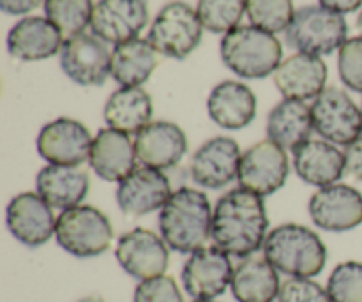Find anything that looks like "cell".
<instances>
[{"instance_id": "6da1fadb", "label": "cell", "mask_w": 362, "mask_h": 302, "mask_svg": "<svg viewBox=\"0 0 362 302\" xmlns=\"http://www.w3.org/2000/svg\"><path fill=\"white\" fill-rule=\"evenodd\" d=\"M269 218L264 198L237 187L218 200L212 214L214 246L237 258H247L264 248Z\"/></svg>"}, {"instance_id": "7a4b0ae2", "label": "cell", "mask_w": 362, "mask_h": 302, "mask_svg": "<svg viewBox=\"0 0 362 302\" xmlns=\"http://www.w3.org/2000/svg\"><path fill=\"white\" fill-rule=\"evenodd\" d=\"M212 211L207 194L180 187L159 212V232L170 250L191 255L205 246L212 233Z\"/></svg>"}, {"instance_id": "3957f363", "label": "cell", "mask_w": 362, "mask_h": 302, "mask_svg": "<svg viewBox=\"0 0 362 302\" xmlns=\"http://www.w3.org/2000/svg\"><path fill=\"white\" fill-rule=\"evenodd\" d=\"M262 250L276 271L290 278H315L327 264V248L320 237L308 226L296 223L271 230Z\"/></svg>"}, {"instance_id": "277c9868", "label": "cell", "mask_w": 362, "mask_h": 302, "mask_svg": "<svg viewBox=\"0 0 362 302\" xmlns=\"http://www.w3.org/2000/svg\"><path fill=\"white\" fill-rule=\"evenodd\" d=\"M221 59L240 78L260 80L274 74L283 62V46L271 32L239 25L221 39Z\"/></svg>"}, {"instance_id": "5b68a950", "label": "cell", "mask_w": 362, "mask_h": 302, "mask_svg": "<svg viewBox=\"0 0 362 302\" xmlns=\"http://www.w3.org/2000/svg\"><path fill=\"white\" fill-rule=\"evenodd\" d=\"M349 25L343 14L324 6H304L296 11L285 37L290 48L308 55H331L346 42Z\"/></svg>"}, {"instance_id": "8992f818", "label": "cell", "mask_w": 362, "mask_h": 302, "mask_svg": "<svg viewBox=\"0 0 362 302\" xmlns=\"http://www.w3.org/2000/svg\"><path fill=\"white\" fill-rule=\"evenodd\" d=\"M57 244L76 258L105 253L113 240V226L99 209L78 205L60 212L55 226Z\"/></svg>"}, {"instance_id": "52a82bcc", "label": "cell", "mask_w": 362, "mask_h": 302, "mask_svg": "<svg viewBox=\"0 0 362 302\" xmlns=\"http://www.w3.org/2000/svg\"><path fill=\"white\" fill-rule=\"evenodd\" d=\"M202 32L204 25L197 11L189 4L175 0L159 11L152 21L147 39L158 53L182 60L198 48Z\"/></svg>"}, {"instance_id": "ba28073f", "label": "cell", "mask_w": 362, "mask_h": 302, "mask_svg": "<svg viewBox=\"0 0 362 302\" xmlns=\"http://www.w3.org/2000/svg\"><path fill=\"white\" fill-rule=\"evenodd\" d=\"M315 131L334 145L349 147L362 137V110L345 91L327 87L311 105Z\"/></svg>"}, {"instance_id": "9c48e42d", "label": "cell", "mask_w": 362, "mask_h": 302, "mask_svg": "<svg viewBox=\"0 0 362 302\" xmlns=\"http://www.w3.org/2000/svg\"><path fill=\"white\" fill-rule=\"evenodd\" d=\"M60 67L74 83L99 87L112 74V53L103 39L83 32L64 41Z\"/></svg>"}, {"instance_id": "30bf717a", "label": "cell", "mask_w": 362, "mask_h": 302, "mask_svg": "<svg viewBox=\"0 0 362 302\" xmlns=\"http://www.w3.org/2000/svg\"><path fill=\"white\" fill-rule=\"evenodd\" d=\"M180 276L187 296L194 301H214L232 285L233 265L230 255L218 246H204L189 255Z\"/></svg>"}, {"instance_id": "8fae6325", "label": "cell", "mask_w": 362, "mask_h": 302, "mask_svg": "<svg viewBox=\"0 0 362 302\" xmlns=\"http://www.w3.org/2000/svg\"><path fill=\"white\" fill-rule=\"evenodd\" d=\"M290 165L285 149L265 140L247 149L240 159L239 184L244 190L269 197L281 190L288 177Z\"/></svg>"}, {"instance_id": "7c38bea8", "label": "cell", "mask_w": 362, "mask_h": 302, "mask_svg": "<svg viewBox=\"0 0 362 302\" xmlns=\"http://www.w3.org/2000/svg\"><path fill=\"white\" fill-rule=\"evenodd\" d=\"M120 267L138 281L165 276L170 262L168 244L163 237L145 228H134L124 233L115 248Z\"/></svg>"}, {"instance_id": "4fadbf2b", "label": "cell", "mask_w": 362, "mask_h": 302, "mask_svg": "<svg viewBox=\"0 0 362 302\" xmlns=\"http://www.w3.org/2000/svg\"><path fill=\"white\" fill-rule=\"evenodd\" d=\"M94 138L74 119L60 117L46 124L37 134V152L49 165L80 166L88 161Z\"/></svg>"}, {"instance_id": "5bb4252c", "label": "cell", "mask_w": 362, "mask_h": 302, "mask_svg": "<svg viewBox=\"0 0 362 302\" xmlns=\"http://www.w3.org/2000/svg\"><path fill=\"white\" fill-rule=\"evenodd\" d=\"M310 218L325 232H349L362 223V194L346 184L320 187L310 198Z\"/></svg>"}, {"instance_id": "9a60e30c", "label": "cell", "mask_w": 362, "mask_h": 302, "mask_svg": "<svg viewBox=\"0 0 362 302\" xmlns=\"http://www.w3.org/2000/svg\"><path fill=\"white\" fill-rule=\"evenodd\" d=\"M240 149L228 137H216L205 141L191 158V179L205 190H221L239 177Z\"/></svg>"}, {"instance_id": "2e32d148", "label": "cell", "mask_w": 362, "mask_h": 302, "mask_svg": "<svg viewBox=\"0 0 362 302\" xmlns=\"http://www.w3.org/2000/svg\"><path fill=\"white\" fill-rule=\"evenodd\" d=\"M148 21L147 0H99L92 14V34L122 45L138 37Z\"/></svg>"}, {"instance_id": "e0dca14e", "label": "cell", "mask_w": 362, "mask_h": 302, "mask_svg": "<svg viewBox=\"0 0 362 302\" xmlns=\"http://www.w3.org/2000/svg\"><path fill=\"white\" fill-rule=\"evenodd\" d=\"M37 193H20L6 209V225L11 236L28 248H39L55 236L57 219Z\"/></svg>"}, {"instance_id": "ac0fdd59", "label": "cell", "mask_w": 362, "mask_h": 302, "mask_svg": "<svg viewBox=\"0 0 362 302\" xmlns=\"http://www.w3.org/2000/svg\"><path fill=\"white\" fill-rule=\"evenodd\" d=\"M115 197L124 214L138 218L165 207L172 197V186L161 170L140 165L120 180Z\"/></svg>"}, {"instance_id": "d6986e66", "label": "cell", "mask_w": 362, "mask_h": 302, "mask_svg": "<svg viewBox=\"0 0 362 302\" xmlns=\"http://www.w3.org/2000/svg\"><path fill=\"white\" fill-rule=\"evenodd\" d=\"M138 161L156 170L173 168L187 152V137L177 124L156 120L134 138Z\"/></svg>"}, {"instance_id": "ffe728a7", "label": "cell", "mask_w": 362, "mask_h": 302, "mask_svg": "<svg viewBox=\"0 0 362 302\" xmlns=\"http://www.w3.org/2000/svg\"><path fill=\"white\" fill-rule=\"evenodd\" d=\"M325 83L327 66L320 57L308 53L288 57L274 73V85L285 99H317L325 91Z\"/></svg>"}, {"instance_id": "44dd1931", "label": "cell", "mask_w": 362, "mask_h": 302, "mask_svg": "<svg viewBox=\"0 0 362 302\" xmlns=\"http://www.w3.org/2000/svg\"><path fill=\"white\" fill-rule=\"evenodd\" d=\"M62 45V32L41 16L23 18L7 34V52L21 62L49 59L60 53Z\"/></svg>"}, {"instance_id": "7402d4cb", "label": "cell", "mask_w": 362, "mask_h": 302, "mask_svg": "<svg viewBox=\"0 0 362 302\" xmlns=\"http://www.w3.org/2000/svg\"><path fill=\"white\" fill-rule=\"evenodd\" d=\"M136 151L129 134L105 127L92 141L88 165L99 179L120 182L136 168Z\"/></svg>"}, {"instance_id": "603a6c76", "label": "cell", "mask_w": 362, "mask_h": 302, "mask_svg": "<svg viewBox=\"0 0 362 302\" xmlns=\"http://www.w3.org/2000/svg\"><path fill=\"white\" fill-rule=\"evenodd\" d=\"M293 168L306 184L327 187L346 173L345 152L325 140H308L293 151Z\"/></svg>"}, {"instance_id": "cb8c5ba5", "label": "cell", "mask_w": 362, "mask_h": 302, "mask_svg": "<svg viewBox=\"0 0 362 302\" xmlns=\"http://www.w3.org/2000/svg\"><path fill=\"white\" fill-rule=\"evenodd\" d=\"M207 112L223 129H244L257 117V95L240 81H221L209 94Z\"/></svg>"}, {"instance_id": "d4e9b609", "label": "cell", "mask_w": 362, "mask_h": 302, "mask_svg": "<svg viewBox=\"0 0 362 302\" xmlns=\"http://www.w3.org/2000/svg\"><path fill=\"white\" fill-rule=\"evenodd\" d=\"M88 173L78 166L48 165L39 170L35 177L37 194L53 209L67 211L81 205L88 194Z\"/></svg>"}, {"instance_id": "484cf974", "label": "cell", "mask_w": 362, "mask_h": 302, "mask_svg": "<svg viewBox=\"0 0 362 302\" xmlns=\"http://www.w3.org/2000/svg\"><path fill=\"white\" fill-rule=\"evenodd\" d=\"M230 289L237 302H272L279 296L281 281L267 258L251 255L233 269Z\"/></svg>"}, {"instance_id": "4316f807", "label": "cell", "mask_w": 362, "mask_h": 302, "mask_svg": "<svg viewBox=\"0 0 362 302\" xmlns=\"http://www.w3.org/2000/svg\"><path fill=\"white\" fill-rule=\"evenodd\" d=\"M315 131L311 108L304 101L283 99L267 117V137L276 145L296 151Z\"/></svg>"}, {"instance_id": "83f0119b", "label": "cell", "mask_w": 362, "mask_h": 302, "mask_svg": "<svg viewBox=\"0 0 362 302\" xmlns=\"http://www.w3.org/2000/svg\"><path fill=\"white\" fill-rule=\"evenodd\" d=\"M152 99L141 87H120L105 105L108 127L126 134H138L151 124Z\"/></svg>"}, {"instance_id": "f1b7e54d", "label": "cell", "mask_w": 362, "mask_h": 302, "mask_svg": "<svg viewBox=\"0 0 362 302\" xmlns=\"http://www.w3.org/2000/svg\"><path fill=\"white\" fill-rule=\"evenodd\" d=\"M158 64V52L148 39L136 37L113 48L112 76L122 87H140L151 78Z\"/></svg>"}, {"instance_id": "f546056e", "label": "cell", "mask_w": 362, "mask_h": 302, "mask_svg": "<svg viewBox=\"0 0 362 302\" xmlns=\"http://www.w3.org/2000/svg\"><path fill=\"white\" fill-rule=\"evenodd\" d=\"M94 7L92 0H46L45 14L62 34L73 37L92 23Z\"/></svg>"}, {"instance_id": "4dcf8cb0", "label": "cell", "mask_w": 362, "mask_h": 302, "mask_svg": "<svg viewBox=\"0 0 362 302\" xmlns=\"http://www.w3.org/2000/svg\"><path fill=\"white\" fill-rule=\"evenodd\" d=\"M197 13L204 28L214 34H226L239 27L246 13V0H198Z\"/></svg>"}, {"instance_id": "1f68e13d", "label": "cell", "mask_w": 362, "mask_h": 302, "mask_svg": "<svg viewBox=\"0 0 362 302\" xmlns=\"http://www.w3.org/2000/svg\"><path fill=\"white\" fill-rule=\"evenodd\" d=\"M246 13L251 25L271 34L286 32L296 16L292 0H246Z\"/></svg>"}, {"instance_id": "d6a6232c", "label": "cell", "mask_w": 362, "mask_h": 302, "mask_svg": "<svg viewBox=\"0 0 362 302\" xmlns=\"http://www.w3.org/2000/svg\"><path fill=\"white\" fill-rule=\"evenodd\" d=\"M332 302H362V264L343 262L332 271L327 281Z\"/></svg>"}, {"instance_id": "836d02e7", "label": "cell", "mask_w": 362, "mask_h": 302, "mask_svg": "<svg viewBox=\"0 0 362 302\" xmlns=\"http://www.w3.org/2000/svg\"><path fill=\"white\" fill-rule=\"evenodd\" d=\"M338 73L343 85L362 94V35L346 39L339 48Z\"/></svg>"}, {"instance_id": "e575fe53", "label": "cell", "mask_w": 362, "mask_h": 302, "mask_svg": "<svg viewBox=\"0 0 362 302\" xmlns=\"http://www.w3.org/2000/svg\"><path fill=\"white\" fill-rule=\"evenodd\" d=\"M279 302H332L327 290L311 278H290L279 289Z\"/></svg>"}, {"instance_id": "d590c367", "label": "cell", "mask_w": 362, "mask_h": 302, "mask_svg": "<svg viewBox=\"0 0 362 302\" xmlns=\"http://www.w3.org/2000/svg\"><path fill=\"white\" fill-rule=\"evenodd\" d=\"M134 302H184L175 279L168 276L145 279L134 290Z\"/></svg>"}, {"instance_id": "8d00e7d4", "label": "cell", "mask_w": 362, "mask_h": 302, "mask_svg": "<svg viewBox=\"0 0 362 302\" xmlns=\"http://www.w3.org/2000/svg\"><path fill=\"white\" fill-rule=\"evenodd\" d=\"M345 163L346 173L362 180V137L345 149Z\"/></svg>"}, {"instance_id": "74e56055", "label": "cell", "mask_w": 362, "mask_h": 302, "mask_svg": "<svg viewBox=\"0 0 362 302\" xmlns=\"http://www.w3.org/2000/svg\"><path fill=\"white\" fill-rule=\"evenodd\" d=\"M46 0H0V9L11 16H21L45 6Z\"/></svg>"}, {"instance_id": "f35d334b", "label": "cell", "mask_w": 362, "mask_h": 302, "mask_svg": "<svg viewBox=\"0 0 362 302\" xmlns=\"http://www.w3.org/2000/svg\"><path fill=\"white\" fill-rule=\"evenodd\" d=\"M320 6L338 14L354 13L362 6V0H320Z\"/></svg>"}, {"instance_id": "ab89813d", "label": "cell", "mask_w": 362, "mask_h": 302, "mask_svg": "<svg viewBox=\"0 0 362 302\" xmlns=\"http://www.w3.org/2000/svg\"><path fill=\"white\" fill-rule=\"evenodd\" d=\"M78 302H105L101 297H85V299L78 301Z\"/></svg>"}, {"instance_id": "60d3db41", "label": "cell", "mask_w": 362, "mask_h": 302, "mask_svg": "<svg viewBox=\"0 0 362 302\" xmlns=\"http://www.w3.org/2000/svg\"><path fill=\"white\" fill-rule=\"evenodd\" d=\"M357 28H359V32H361V35H362V11H361L359 18H357Z\"/></svg>"}, {"instance_id": "b9f144b4", "label": "cell", "mask_w": 362, "mask_h": 302, "mask_svg": "<svg viewBox=\"0 0 362 302\" xmlns=\"http://www.w3.org/2000/svg\"><path fill=\"white\" fill-rule=\"evenodd\" d=\"M193 302H216V301H204V299H202V301H193Z\"/></svg>"}, {"instance_id": "7bdbcfd3", "label": "cell", "mask_w": 362, "mask_h": 302, "mask_svg": "<svg viewBox=\"0 0 362 302\" xmlns=\"http://www.w3.org/2000/svg\"><path fill=\"white\" fill-rule=\"evenodd\" d=\"M361 110H362V108H361Z\"/></svg>"}]
</instances>
